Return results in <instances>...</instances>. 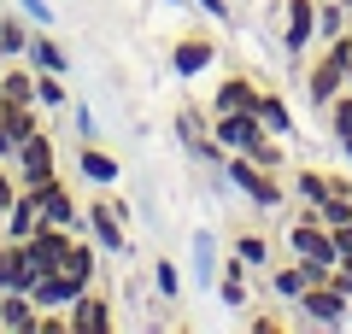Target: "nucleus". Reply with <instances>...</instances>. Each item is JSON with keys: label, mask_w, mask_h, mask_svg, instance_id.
Instances as JSON below:
<instances>
[{"label": "nucleus", "mask_w": 352, "mask_h": 334, "mask_svg": "<svg viewBox=\"0 0 352 334\" xmlns=\"http://www.w3.org/2000/svg\"><path fill=\"white\" fill-rule=\"evenodd\" d=\"M124 217H129V205H124V199H112L106 188L82 205V223H88V235H94V247H100L106 258H124V252H129V229H124Z\"/></svg>", "instance_id": "f257e3e1"}, {"label": "nucleus", "mask_w": 352, "mask_h": 334, "mask_svg": "<svg viewBox=\"0 0 352 334\" xmlns=\"http://www.w3.org/2000/svg\"><path fill=\"white\" fill-rule=\"evenodd\" d=\"M288 252H294V258H305V264H317V270H335V258H340L335 229H323L311 205H300L288 217Z\"/></svg>", "instance_id": "f03ea898"}, {"label": "nucleus", "mask_w": 352, "mask_h": 334, "mask_svg": "<svg viewBox=\"0 0 352 334\" xmlns=\"http://www.w3.org/2000/svg\"><path fill=\"white\" fill-rule=\"evenodd\" d=\"M223 176H229V182H235V188H241V194H247L258 211H276L282 199H288V188H282V170H264V164H252L247 153H229Z\"/></svg>", "instance_id": "7ed1b4c3"}, {"label": "nucleus", "mask_w": 352, "mask_h": 334, "mask_svg": "<svg viewBox=\"0 0 352 334\" xmlns=\"http://www.w3.org/2000/svg\"><path fill=\"white\" fill-rule=\"evenodd\" d=\"M12 170H18V188H41L47 176H59V147H53V129L47 124L12 153Z\"/></svg>", "instance_id": "20e7f679"}, {"label": "nucleus", "mask_w": 352, "mask_h": 334, "mask_svg": "<svg viewBox=\"0 0 352 334\" xmlns=\"http://www.w3.org/2000/svg\"><path fill=\"white\" fill-rule=\"evenodd\" d=\"M346 305H352V299L340 293L335 282H311L300 299H294L300 322H311V329H346Z\"/></svg>", "instance_id": "39448f33"}, {"label": "nucleus", "mask_w": 352, "mask_h": 334, "mask_svg": "<svg viewBox=\"0 0 352 334\" xmlns=\"http://www.w3.org/2000/svg\"><path fill=\"white\" fill-rule=\"evenodd\" d=\"M71 241H76V229H65V223H36V235L24 241L30 270H36V276L65 270V252H71Z\"/></svg>", "instance_id": "423d86ee"}, {"label": "nucleus", "mask_w": 352, "mask_h": 334, "mask_svg": "<svg viewBox=\"0 0 352 334\" xmlns=\"http://www.w3.org/2000/svg\"><path fill=\"white\" fill-rule=\"evenodd\" d=\"M212 65H217V41L206 36V30H188V36H176V47H170V71L182 76V82L206 76Z\"/></svg>", "instance_id": "0eeeda50"}, {"label": "nucleus", "mask_w": 352, "mask_h": 334, "mask_svg": "<svg viewBox=\"0 0 352 334\" xmlns=\"http://www.w3.org/2000/svg\"><path fill=\"white\" fill-rule=\"evenodd\" d=\"M212 135L223 141L229 153H252L270 129L258 124V111H212Z\"/></svg>", "instance_id": "6e6552de"}, {"label": "nucleus", "mask_w": 352, "mask_h": 334, "mask_svg": "<svg viewBox=\"0 0 352 334\" xmlns=\"http://www.w3.org/2000/svg\"><path fill=\"white\" fill-rule=\"evenodd\" d=\"M65 322H71V334H112L118 329V317H112V299L106 293H76L71 305H65Z\"/></svg>", "instance_id": "1a4fd4ad"}, {"label": "nucleus", "mask_w": 352, "mask_h": 334, "mask_svg": "<svg viewBox=\"0 0 352 334\" xmlns=\"http://www.w3.org/2000/svg\"><path fill=\"white\" fill-rule=\"evenodd\" d=\"M30 194H36V205H41V223H65V229L82 223V205H76V194H71L65 176H47V182L30 188Z\"/></svg>", "instance_id": "9d476101"}, {"label": "nucleus", "mask_w": 352, "mask_h": 334, "mask_svg": "<svg viewBox=\"0 0 352 334\" xmlns=\"http://www.w3.org/2000/svg\"><path fill=\"white\" fill-rule=\"evenodd\" d=\"M258 94H264V88L252 82L247 71H229L223 82L212 88V100H206V106H212V111H258Z\"/></svg>", "instance_id": "9b49d317"}, {"label": "nucleus", "mask_w": 352, "mask_h": 334, "mask_svg": "<svg viewBox=\"0 0 352 334\" xmlns=\"http://www.w3.org/2000/svg\"><path fill=\"white\" fill-rule=\"evenodd\" d=\"M317 41V0H288V24H282V47L300 59Z\"/></svg>", "instance_id": "f8f14e48"}, {"label": "nucleus", "mask_w": 352, "mask_h": 334, "mask_svg": "<svg viewBox=\"0 0 352 334\" xmlns=\"http://www.w3.org/2000/svg\"><path fill=\"white\" fill-rule=\"evenodd\" d=\"M118 170H124V164H118L112 153L100 147V141H82V147H76V176H82V182L112 188V182H118Z\"/></svg>", "instance_id": "ddd939ff"}, {"label": "nucleus", "mask_w": 352, "mask_h": 334, "mask_svg": "<svg viewBox=\"0 0 352 334\" xmlns=\"http://www.w3.org/2000/svg\"><path fill=\"white\" fill-rule=\"evenodd\" d=\"M36 317H41V305L24 293V287L0 293V334H36Z\"/></svg>", "instance_id": "4468645a"}, {"label": "nucleus", "mask_w": 352, "mask_h": 334, "mask_svg": "<svg viewBox=\"0 0 352 334\" xmlns=\"http://www.w3.org/2000/svg\"><path fill=\"white\" fill-rule=\"evenodd\" d=\"M30 282H36V270H30V258H24V241L0 235V293H12V287L30 293Z\"/></svg>", "instance_id": "2eb2a0df"}, {"label": "nucleus", "mask_w": 352, "mask_h": 334, "mask_svg": "<svg viewBox=\"0 0 352 334\" xmlns=\"http://www.w3.org/2000/svg\"><path fill=\"white\" fill-rule=\"evenodd\" d=\"M30 100H36V65L12 59L0 71V106H30Z\"/></svg>", "instance_id": "dca6fc26"}, {"label": "nucleus", "mask_w": 352, "mask_h": 334, "mask_svg": "<svg viewBox=\"0 0 352 334\" xmlns=\"http://www.w3.org/2000/svg\"><path fill=\"white\" fill-rule=\"evenodd\" d=\"M335 188H352L340 170H294V199L300 205H317L323 194H335Z\"/></svg>", "instance_id": "f3484780"}, {"label": "nucleus", "mask_w": 352, "mask_h": 334, "mask_svg": "<svg viewBox=\"0 0 352 334\" xmlns=\"http://www.w3.org/2000/svg\"><path fill=\"white\" fill-rule=\"evenodd\" d=\"M30 65H36V71H71V53L59 47V36H53V30H36V36H30V53H24Z\"/></svg>", "instance_id": "a211bd4d"}, {"label": "nucleus", "mask_w": 352, "mask_h": 334, "mask_svg": "<svg viewBox=\"0 0 352 334\" xmlns=\"http://www.w3.org/2000/svg\"><path fill=\"white\" fill-rule=\"evenodd\" d=\"M247 276H252V270L229 252V258H223V276H217V299H223L229 311H247V305H252V299H247Z\"/></svg>", "instance_id": "6ab92c4d"}, {"label": "nucleus", "mask_w": 352, "mask_h": 334, "mask_svg": "<svg viewBox=\"0 0 352 334\" xmlns=\"http://www.w3.org/2000/svg\"><path fill=\"white\" fill-rule=\"evenodd\" d=\"M65 276H71L76 287H94V276H100V247H94V241H71V252H65Z\"/></svg>", "instance_id": "aec40b11"}, {"label": "nucleus", "mask_w": 352, "mask_h": 334, "mask_svg": "<svg viewBox=\"0 0 352 334\" xmlns=\"http://www.w3.org/2000/svg\"><path fill=\"white\" fill-rule=\"evenodd\" d=\"M258 124L270 129V135L288 141V135H294V106H288L282 94H270V88H264V94H258Z\"/></svg>", "instance_id": "412c9836"}, {"label": "nucleus", "mask_w": 352, "mask_h": 334, "mask_svg": "<svg viewBox=\"0 0 352 334\" xmlns=\"http://www.w3.org/2000/svg\"><path fill=\"white\" fill-rule=\"evenodd\" d=\"M235 258L247 264V270H270V264H276V247H270L258 229H241L235 235Z\"/></svg>", "instance_id": "4be33fe9"}, {"label": "nucleus", "mask_w": 352, "mask_h": 334, "mask_svg": "<svg viewBox=\"0 0 352 334\" xmlns=\"http://www.w3.org/2000/svg\"><path fill=\"white\" fill-rule=\"evenodd\" d=\"M206 135H212V106H206V111L200 106H182V111H176V141H182L188 153L200 147Z\"/></svg>", "instance_id": "5701e85b"}, {"label": "nucleus", "mask_w": 352, "mask_h": 334, "mask_svg": "<svg viewBox=\"0 0 352 334\" xmlns=\"http://www.w3.org/2000/svg\"><path fill=\"white\" fill-rule=\"evenodd\" d=\"M36 106L47 111V118H53V111H71V94H65V76L59 71H36Z\"/></svg>", "instance_id": "b1692460"}, {"label": "nucleus", "mask_w": 352, "mask_h": 334, "mask_svg": "<svg viewBox=\"0 0 352 334\" xmlns=\"http://www.w3.org/2000/svg\"><path fill=\"white\" fill-rule=\"evenodd\" d=\"M30 36H36V24H30L24 12H6V18H0V41H6L12 59H24V53H30Z\"/></svg>", "instance_id": "393cba45"}, {"label": "nucleus", "mask_w": 352, "mask_h": 334, "mask_svg": "<svg viewBox=\"0 0 352 334\" xmlns=\"http://www.w3.org/2000/svg\"><path fill=\"white\" fill-rule=\"evenodd\" d=\"M340 30H352V12L340 0H317V41H335Z\"/></svg>", "instance_id": "a878e982"}, {"label": "nucleus", "mask_w": 352, "mask_h": 334, "mask_svg": "<svg viewBox=\"0 0 352 334\" xmlns=\"http://www.w3.org/2000/svg\"><path fill=\"white\" fill-rule=\"evenodd\" d=\"M329 129H335V141H352V88L329 100Z\"/></svg>", "instance_id": "bb28decb"}, {"label": "nucleus", "mask_w": 352, "mask_h": 334, "mask_svg": "<svg viewBox=\"0 0 352 334\" xmlns=\"http://www.w3.org/2000/svg\"><path fill=\"white\" fill-rule=\"evenodd\" d=\"M153 287H159V299H182V276H176V264L170 258H153Z\"/></svg>", "instance_id": "cd10ccee"}, {"label": "nucleus", "mask_w": 352, "mask_h": 334, "mask_svg": "<svg viewBox=\"0 0 352 334\" xmlns=\"http://www.w3.org/2000/svg\"><path fill=\"white\" fill-rule=\"evenodd\" d=\"M247 159H252V164H264V170H282V164H288V153H282V135H264L258 147L247 153Z\"/></svg>", "instance_id": "c85d7f7f"}, {"label": "nucleus", "mask_w": 352, "mask_h": 334, "mask_svg": "<svg viewBox=\"0 0 352 334\" xmlns=\"http://www.w3.org/2000/svg\"><path fill=\"white\" fill-rule=\"evenodd\" d=\"M212 247H217V235L200 229V235H194V270H200V282H212Z\"/></svg>", "instance_id": "c756f323"}, {"label": "nucleus", "mask_w": 352, "mask_h": 334, "mask_svg": "<svg viewBox=\"0 0 352 334\" xmlns=\"http://www.w3.org/2000/svg\"><path fill=\"white\" fill-rule=\"evenodd\" d=\"M18 12H24L36 30H53V24H59V12H53L47 0H18Z\"/></svg>", "instance_id": "7c9ffc66"}, {"label": "nucleus", "mask_w": 352, "mask_h": 334, "mask_svg": "<svg viewBox=\"0 0 352 334\" xmlns=\"http://www.w3.org/2000/svg\"><path fill=\"white\" fill-rule=\"evenodd\" d=\"M71 124H76V135H82V141H94V135H100V118H94L88 106H71Z\"/></svg>", "instance_id": "2f4dec72"}, {"label": "nucleus", "mask_w": 352, "mask_h": 334, "mask_svg": "<svg viewBox=\"0 0 352 334\" xmlns=\"http://www.w3.org/2000/svg\"><path fill=\"white\" fill-rule=\"evenodd\" d=\"M329 282H335L340 293L352 299V252H340V258H335V270H329Z\"/></svg>", "instance_id": "473e14b6"}, {"label": "nucleus", "mask_w": 352, "mask_h": 334, "mask_svg": "<svg viewBox=\"0 0 352 334\" xmlns=\"http://www.w3.org/2000/svg\"><path fill=\"white\" fill-rule=\"evenodd\" d=\"M194 6H200L212 24H223V18H229V0H194Z\"/></svg>", "instance_id": "72a5a7b5"}, {"label": "nucleus", "mask_w": 352, "mask_h": 334, "mask_svg": "<svg viewBox=\"0 0 352 334\" xmlns=\"http://www.w3.org/2000/svg\"><path fill=\"white\" fill-rule=\"evenodd\" d=\"M335 247H340V252H352V223H340V229H335Z\"/></svg>", "instance_id": "f704fd0d"}, {"label": "nucleus", "mask_w": 352, "mask_h": 334, "mask_svg": "<svg viewBox=\"0 0 352 334\" xmlns=\"http://www.w3.org/2000/svg\"><path fill=\"white\" fill-rule=\"evenodd\" d=\"M6 65H12V53H6V41H0V71H6Z\"/></svg>", "instance_id": "c9c22d12"}, {"label": "nucleus", "mask_w": 352, "mask_h": 334, "mask_svg": "<svg viewBox=\"0 0 352 334\" xmlns=\"http://www.w3.org/2000/svg\"><path fill=\"white\" fill-rule=\"evenodd\" d=\"M340 153H346V159H352V141H340Z\"/></svg>", "instance_id": "e433bc0d"}, {"label": "nucleus", "mask_w": 352, "mask_h": 334, "mask_svg": "<svg viewBox=\"0 0 352 334\" xmlns=\"http://www.w3.org/2000/svg\"><path fill=\"white\" fill-rule=\"evenodd\" d=\"M346 329H352V305H346Z\"/></svg>", "instance_id": "4c0bfd02"}, {"label": "nucleus", "mask_w": 352, "mask_h": 334, "mask_svg": "<svg viewBox=\"0 0 352 334\" xmlns=\"http://www.w3.org/2000/svg\"><path fill=\"white\" fill-rule=\"evenodd\" d=\"M346 88H352V65H346Z\"/></svg>", "instance_id": "58836bf2"}, {"label": "nucleus", "mask_w": 352, "mask_h": 334, "mask_svg": "<svg viewBox=\"0 0 352 334\" xmlns=\"http://www.w3.org/2000/svg\"><path fill=\"white\" fill-rule=\"evenodd\" d=\"M340 6H346V12H352V0H340Z\"/></svg>", "instance_id": "ea45409f"}]
</instances>
